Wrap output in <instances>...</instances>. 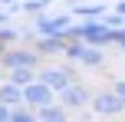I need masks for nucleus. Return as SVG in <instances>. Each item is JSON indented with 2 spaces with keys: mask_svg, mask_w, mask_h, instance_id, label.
<instances>
[{
  "mask_svg": "<svg viewBox=\"0 0 125 122\" xmlns=\"http://www.w3.org/2000/svg\"><path fill=\"white\" fill-rule=\"evenodd\" d=\"M40 63H43V56H40L36 50H26V46H10V50L0 56V66H3L7 73L17 69V66H30V69H40Z\"/></svg>",
  "mask_w": 125,
  "mask_h": 122,
  "instance_id": "1",
  "label": "nucleus"
},
{
  "mask_svg": "<svg viewBox=\"0 0 125 122\" xmlns=\"http://www.w3.org/2000/svg\"><path fill=\"white\" fill-rule=\"evenodd\" d=\"M95 109V116H122L125 112V102L119 99V92L115 89H99L92 92V102H89Z\"/></svg>",
  "mask_w": 125,
  "mask_h": 122,
  "instance_id": "2",
  "label": "nucleus"
},
{
  "mask_svg": "<svg viewBox=\"0 0 125 122\" xmlns=\"http://www.w3.org/2000/svg\"><path fill=\"white\" fill-rule=\"evenodd\" d=\"M56 102V89H50L46 83H30V86H23V106H30V109H43V106H53Z\"/></svg>",
  "mask_w": 125,
  "mask_h": 122,
  "instance_id": "3",
  "label": "nucleus"
},
{
  "mask_svg": "<svg viewBox=\"0 0 125 122\" xmlns=\"http://www.w3.org/2000/svg\"><path fill=\"white\" fill-rule=\"evenodd\" d=\"M79 33H82V43H89V46L115 43V40H112V26H109L105 20H86V23L79 26Z\"/></svg>",
  "mask_w": 125,
  "mask_h": 122,
  "instance_id": "4",
  "label": "nucleus"
},
{
  "mask_svg": "<svg viewBox=\"0 0 125 122\" xmlns=\"http://www.w3.org/2000/svg\"><path fill=\"white\" fill-rule=\"evenodd\" d=\"M36 79L59 92V89H66V86L76 79V73H73V66H43V69L36 73Z\"/></svg>",
  "mask_w": 125,
  "mask_h": 122,
  "instance_id": "5",
  "label": "nucleus"
},
{
  "mask_svg": "<svg viewBox=\"0 0 125 122\" xmlns=\"http://www.w3.org/2000/svg\"><path fill=\"white\" fill-rule=\"evenodd\" d=\"M56 99L66 106V109H82V106L92 102V92H89V86H82V83H76V79H73L66 89L56 92Z\"/></svg>",
  "mask_w": 125,
  "mask_h": 122,
  "instance_id": "6",
  "label": "nucleus"
},
{
  "mask_svg": "<svg viewBox=\"0 0 125 122\" xmlns=\"http://www.w3.org/2000/svg\"><path fill=\"white\" fill-rule=\"evenodd\" d=\"M69 26H73L69 13H62V17H46V13L33 17V30H36L40 36H56V33H66Z\"/></svg>",
  "mask_w": 125,
  "mask_h": 122,
  "instance_id": "7",
  "label": "nucleus"
},
{
  "mask_svg": "<svg viewBox=\"0 0 125 122\" xmlns=\"http://www.w3.org/2000/svg\"><path fill=\"white\" fill-rule=\"evenodd\" d=\"M66 46H69V36H66V33H56V36H36V40H33V50H36L40 56L66 53Z\"/></svg>",
  "mask_w": 125,
  "mask_h": 122,
  "instance_id": "8",
  "label": "nucleus"
},
{
  "mask_svg": "<svg viewBox=\"0 0 125 122\" xmlns=\"http://www.w3.org/2000/svg\"><path fill=\"white\" fill-rule=\"evenodd\" d=\"M0 102L3 106H23V86H17V83H10V79H7L3 86H0Z\"/></svg>",
  "mask_w": 125,
  "mask_h": 122,
  "instance_id": "9",
  "label": "nucleus"
},
{
  "mask_svg": "<svg viewBox=\"0 0 125 122\" xmlns=\"http://www.w3.org/2000/svg\"><path fill=\"white\" fill-rule=\"evenodd\" d=\"M36 116H40V122H69V109L62 102H53V106H43Z\"/></svg>",
  "mask_w": 125,
  "mask_h": 122,
  "instance_id": "10",
  "label": "nucleus"
},
{
  "mask_svg": "<svg viewBox=\"0 0 125 122\" xmlns=\"http://www.w3.org/2000/svg\"><path fill=\"white\" fill-rule=\"evenodd\" d=\"M36 73H40V69L17 66V69H10V73H7V79H10V83H17V86H30V83H36Z\"/></svg>",
  "mask_w": 125,
  "mask_h": 122,
  "instance_id": "11",
  "label": "nucleus"
},
{
  "mask_svg": "<svg viewBox=\"0 0 125 122\" xmlns=\"http://www.w3.org/2000/svg\"><path fill=\"white\" fill-rule=\"evenodd\" d=\"M105 10H109V7L102 3V0L86 3V7H73V13H79V17H86V20H102V17H105Z\"/></svg>",
  "mask_w": 125,
  "mask_h": 122,
  "instance_id": "12",
  "label": "nucleus"
},
{
  "mask_svg": "<svg viewBox=\"0 0 125 122\" xmlns=\"http://www.w3.org/2000/svg\"><path fill=\"white\" fill-rule=\"evenodd\" d=\"M82 66H89V69H99L105 59H102V46H89L86 43V50H82V59H79Z\"/></svg>",
  "mask_w": 125,
  "mask_h": 122,
  "instance_id": "13",
  "label": "nucleus"
},
{
  "mask_svg": "<svg viewBox=\"0 0 125 122\" xmlns=\"http://www.w3.org/2000/svg\"><path fill=\"white\" fill-rule=\"evenodd\" d=\"M10 119H13V122H40V116H36V109H30V106H13Z\"/></svg>",
  "mask_w": 125,
  "mask_h": 122,
  "instance_id": "14",
  "label": "nucleus"
},
{
  "mask_svg": "<svg viewBox=\"0 0 125 122\" xmlns=\"http://www.w3.org/2000/svg\"><path fill=\"white\" fill-rule=\"evenodd\" d=\"M82 50H86V43H82V40H69V46H66V53H62V56H66L69 63H79V59H82Z\"/></svg>",
  "mask_w": 125,
  "mask_h": 122,
  "instance_id": "15",
  "label": "nucleus"
},
{
  "mask_svg": "<svg viewBox=\"0 0 125 122\" xmlns=\"http://www.w3.org/2000/svg\"><path fill=\"white\" fill-rule=\"evenodd\" d=\"M0 40H3L7 46H17L20 40H23V30H17V26H0Z\"/></svg>",
  "mask_w": 125,
  "mask_h": 122,
  "instance_id": "16",
  "label": "nucleus"
},
{
  "mask_svg": "<svg viewBox=\"0 0 125 122\" xmlns=\"http://www.w3.org/2000/svg\"><path fill=\"white\" fill-rule=\"evenodd\" d=\"M46 7H50V0H23V10L30 13V17H40V13H46Z\"/></svg>",
  "mask_w": 125,
  "mask_h": 122,
  "instance_id": "17",
  "label": "nucleus"
},
{
  "mask_svg": "<svg viewBox=\"0 0 125 122\" xmlns=\"http://www.w3.org/2000/svg\"><path fill=\"white\" fill-rule=\"evenodd\" d=\"M102 20H105V23L112 26V30H122V26H125V17H122V13H105Z\"/></svg>",
  "mask_w": 125,
  "mask_h": 122,
  "instance_id": "18",
  "label": "nucleus"
},
{
  "mask_svg": "<svg viewBox=\"0 0 125 122\" xmlns=\"http://www.w3.org/2000/svg\"><path fill=\"white\" fill-rule=\"evenodd\" d=\"M112 89H115V92H119V99H122V102H125V79H119V83H115V86H112Z\"/></svg>",
  "mask_w": 125,
  "mask_h": 122,
  "instance_id": "19",
  "label": "nucleus"
},
{
  "mask_svg": "<svg viewBox=\"0 0 125 122\" xmlns=\"http://www.w3.org/2000/svg\"><path fill=\"white\" fill-rule=\"evenodd\" d=\"M7 17H10V10H0V26H7Z\"/></svg>",
  "mask_w": 125,
  "mask_h": 122,
  "instance_id": "20",
  "label": "nucleus"
},
{
  "mask_svg": "<svg viewBox=\"0 0 125 122\" xmlns=\"http://www.w3.org/2000/svg\"><path fill=\"white\" fill-rule=\"evenodd\" d=\"M115 13H122V17H125V0H119V3H115Z\"/></svg>",
  "mask_w": 125,
  "mask_h": 122,
  "instance_id": "21",
  "label": "nucleus"
},
{
  "mask_svg": "<svg viewBox=\"0 0 125 122\" xmlns=\"http://www.w3.org/2000/svg\"><path fill=\"white\" fill-rule=\"evenodd\" d=\"M3 83H7V69L0 66V86H3Z\"/></svg>",
  "mask_w": 125,
  "mask_h": 122,
  "instance_id": "22",
  "label": "nucleus"
},
{
  "mask_svg": "<svg viewBox=\"0 0 125 122\" xmlns=\"http://www.w3.org/2000/svg\"><path fill=\"white\" fill-rule=\"evenodd\" d=\"M7 50H10V46H7V43H3V40H0V56H3V53H7Z\"/></svg>",
  "mask_w": 125,
  "mask_h": 122,
  "instance_id": "23",
  "label": "nucleus"
},
{
  "mask_svg": "<svg viewBox=\"0 0 125 122\" xmlns=\"http://www.w3.org/2000/svg\"><path fill=\"white\" fill-rule=\"evenodd\" d=\"M3 3H7V7H13V3H20V0H3Z\"/></svg>",
  "mask_w": 125,
  "mask_h": 122,
  "instance_id": "24",
  "label": "nucleus"
},
{
  "mask_svg": "<svg viewBox=\"0 0 125 122\" xmlns=\"http://www.w3.org/2000/svg\"><path fill=\"white\" fill-rule=\"evenodd\" d=\"M119 46H122V50H125V40H119Z\"/></svg>",
  "mask_w": 125,
  "mask_h": 122,
  "instance_id": "25",
  "label": "nucleus"
},
{
  "mask_svg": "<svg viewBox=\"0 0 125 122\" xmlns=\"http://www.w3.org/2000/svg\"><path fill=\"white\" fill-rule=\"evenodd\" d=\"M0 122H13V119H0Z\"/></svg>",
  "mask_w": 125,
  "mask_h": 122,
  "instance_id": "26",
  "label": "nucleus"
}]
</instances>
